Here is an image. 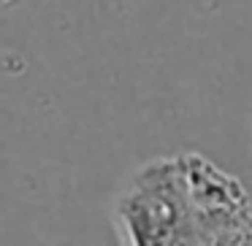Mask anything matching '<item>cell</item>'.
<instances>
[{"instance_id": "1", "label": "cell", "mask_w": 252, "mask_h": 246, "mask_svg": "<svg viewBox=\"0 0 252 246\" xmlns=\"http://www.w3.org/2000/svg\"><path fill=\"white\" fill-rule=\"evenodd\" d=\"M122 246H252V203L236 176L203 154L141 165L111 206Z\"/></svg>"}]
</instances>
